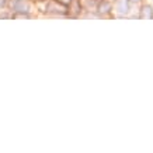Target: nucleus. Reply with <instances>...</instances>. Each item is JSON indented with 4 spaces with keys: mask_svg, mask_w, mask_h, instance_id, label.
Masks as SVG:
<instances>
[{
    "mask_svg": "<svg viewBox=\"0 0 153 153\" xmlns=\"http://www.w3.org/2000/svg\"><path fill=\"white\" fill-rule=\"evenodd\" d=\"M13 7H14V11H21V13H27L28 11V6L27 3H24V0H14L13 3Z\"/></svg>",
    "mask_w": 153,
    "mask_h": 153,
    "instance_id": "obj_1",
    "label": "nucleus"
}]
</instances>
